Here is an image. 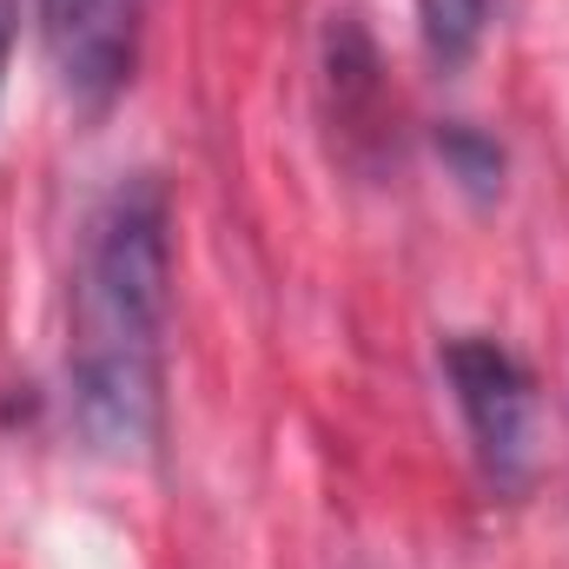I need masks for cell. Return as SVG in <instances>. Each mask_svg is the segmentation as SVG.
I'll list each match as a JSON object with an SVG mask.
<instances>
[{
  "mask_svg": "<svg viewBox=\"0 0 569 569\" xmlns=\"http://www.w3.org/2000/svg\"><path fill=\"white\" fill-rule=\"evenodd\" d=\"M172 206L152 172L113 179L87 212L67 291V411L100 457H146L166 425Z\"/></svg>",
  "mask_w": 569,
  "mask_h": 569,
  "instance_id": "1",
  "label": "cell"
},
{
  "mask_svg": "<svg viewBox=\"0 0 569 569\" xmlns=\"http://www.w3.org/2000/svg\"><path fill=\"white\" fill-rule=\"evenodd\" d=\"M443 378H450V398L470 425L477 443V463L497 490H523L530 477V371L483 331H457L443 338Z\"/></svg>",
  "mask_w": 569,
  "mask_h": 569,
  "instance_id": "2",
  "label": "cell"
},
{
  "mask_svg": "<svg viewBox=\"0 0 569 569\" xmlns=\"http://www.w3.org/2000/svg\"><path fill=\"white\" fill-rule=\"evenodd\" d=\"M146 0H40V40L60 93L80 113H107L140 67Z\"/></svg>",
  "mask_w": 569,
  "mask_h": 569,
  "instance_id": "3",
  "label": "cell"
},
{
  "mask_svg": "<svg viewBox=\"0 0 569 569\" xmlns=\"http://www.w3.org/2000/svg\"><path fill=\"white\" fill-rule=\"evenodd\" d=\"M325 87H331V120L345 127L351 140H385V67H378V47L371 33L358 27V13H338L331 33H325Z\"/></svg>",
  "mask_w": 569,
  "mask_h": 569,
  "instance_id": "4",
  "label": "cell"
},
{
  "mask_svg": "<svg viewBox=\"0 0 569 569\" xmlns=\"http://www.w3.org/2000/svg\"><path fill=\"white\" fill-rule=\"evenodd\" d=\"M490 27V0H418V33L437 73H457Z\"/></svg>",
  "mask_w": 569,
  "mask_h": 569,
  "instance_id": "5",
  "label": "cell"
},
{
  "mask_svg": "<svg viewBox=\"0 0 569 569\" xmlns=\"http://www.w3.org/2000/svg\"><path fill=\"white\" fill-rule=\"evenodd\" d=\"M437 152H443L450 179H457L470 199H497V192H503V146L490 140V133L450 120V127H437Z\"/></svg>",
  "mask_w": 569,
  "mask_h": 569,
  "instance_id": "6",
  "label": "cell"
},
{
  "mask_svg": "<svg viewBox=\"0 0 569 569\" xmlns=\"http://www.w3.org/2000/svg\"><path fill=\"white\" fill-rule=\"evenodd\" d=\"M13 40H20V0H0V87H7V67H13Z\"/></svg>",
  "mask_w": 569,
  "mask_h": 569,
  "instance_id": "7",
  "label": "cell"
}]
</instances>
